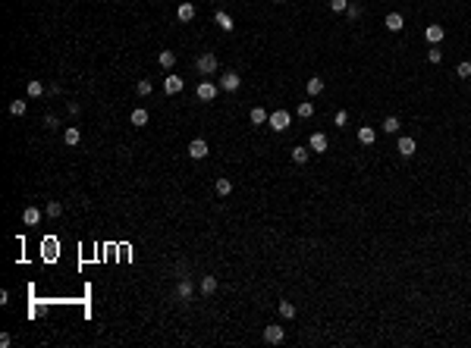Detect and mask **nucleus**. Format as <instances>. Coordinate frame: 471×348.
<instances>
[{
	"label": "nucleus",
	"mask_w": 471,
	"mask_h": 348,
	"mask_svg": "<svg viewBox=\"0 0 471 348\" xmlns=\"http://www.w3.org/2000/svg\"><path fill=\"white\" fill-rule=\"evenodd\" d=\"M195 72H201V76H217V72H220V60H217L214 53H201V57L195 60Z\"/></svg>",
	"instance_id": "f257e3e1"
},
{
	"label": "nucleus",
	"mask_w": 471,
	"mask_h": 348,
	"mask_svg": "<svg viewBox=\"0 0 471 348\" xmlns=\"http://www.w3.org/2000/svg\"><path fill=\"white\" fill-rule=\"evenodd\" d=\"M267 123H270V129H274V132H286L289 123H292V116H289V110H274Z\"/></svg>",
	"instance_id": "f03ea898"
},
{
	"label": "nucleus",
	"mask_w": 471,
	"mask_h": 348,
	"mask_svg": "<svg viewBox=\"0 0 471 348\" xmlns=\"http://www.w3.org/2000/svg\"><path fill=\"white\" fill-rule=\"evenodd\" d=\"M189 157H192V160H204V157H208V142H204V138H192Z\"/></svg>",
	"instance_id": "7ed1b4c3"
},
{
	"label": "nucleus",
	"mask_w": 471,
	"mask_h": 348,
	"mask_svg": "<svg viewBox=\"0 0 471 348\" xmlns=\"http://www.w3.org/2000/svg\"><path fill=\"white\" fill-rule=\"evenodd\" d=\"M283 326H276V323H270V326H264V342H270V345H280L283 342Z\"/></svg>",
	"instance_id": "20e7f679"
},
{
	"label": "nucleus",
	"mask_w": 471,
	"mask_h": 348,
	"mask_svg": "<svg viewBox=\"0 0 471 348\" xmlns=\"http://www.w3.org/2000/svg\"><path fill=\"white\" fill-rule=\"evenodd\" d=\"M217 91H220V88H217L214 82H201V85L195 88V97H198V100H214Z\"/></svg>",
	"instance_id": "39448f33"
},
{
	"label": "nucleus",
	"mask_w": 471,
	"mask_h": 348,
	"mask_svg": "<svg viewBox=\"0 0 471 348\" xmlns=\"http://www.w3.org/2000/svg\"><path fill=\"white\" fill-rule=\"evenodd\" d=\"M239 85H242V79L236 72H223L220 76V91H239Z\"/></svg>",
	"instance_id": "423d86ee"
},
{
	"label": "nucleus",
	"mask_w": 471,
	"mask_h": 348,
	"mask_svg": "<svg viewBox=\"0 0 471 348\" xmlns=\"http://www.w3.org/2000/svg\"><path fill=\"white\" fill-rule=\"evenodd\" d=\"M383 25H387V32H402L406 29V19H402V13H387Z\"/></svg>",
	"instance_id": "0eeeda50"
},
{
	"label": "nucleus",
	"mask_w": 471,
	"mask_h": 348,
	"mask_svg": "<svg viewBox=\"0 0 471 348\" xmlns=\"http://www.w3.org/2000/svg\"><path fill=\"white\" fill-rule=\"evenodd\" d=\"M308 148H311V151H317V154H324V151H327V148H330V142H327V135H324V132H314V135H311V138H308Z\"/></svg>",
	"instance_id": "6e6552de"
},
{
	"label": "nucleus",
	"mask_w": 471,
	"mask_h": 348,
	"mask_svg": "<svg viewBox=\"0 0 471 348\" xmlns=\"http://www.w3.org/2000/svg\"><path fill=\"white\" fill-rule=\"evenodd\" d=\"M182 88H185L182 76H167V79H163V91H167V95H179Z\"/></svg>",
	"instance_id": "1a4fd4ad"
},
{
	"label": "nucleus",
	"mask_w": 471,
	"mask_h": 348,
	"mask_svg": "<svg viewBox=\"0 0 471 348\" xmlns=\"http://www.w3.org/2000/svg\"><path fill=\"white\" fill-rule=\"evenodd\" d=\"M424 38H427L430 44H440L443 38H446V29H443V25H427V29H424Z\"/></svg>",
	"instance_id": "9d476101"
},
{
	"label": "nucleus",
	"mask_w": 471,
	"mask_h": 348,
	"mask_svg": "<svg viewBox=\"0 0 471 348\" xmlns=\"http://www.w3.org/2000/svg\"><path fill=\"white\" fill-rule=\"evenodd\" d=\"M192 295H195V285H192L189 279H179V285H176V298H179V301H192Z\"/></svg>",
	"instance_id": "9b49d317"
},
{
	"label": "nucleus",
	"mask_w": 471,
	"mask_h": 348,
	"mask_svg": "<svg viewBox=\"0 0 471 348\" xmlns=\"http://www.w3.org/2000/svg\"><path fill=\"white\" fill-rule=\"evenodd\" d=\"M176 16H179V22H192V19H195V3H189V0H185V3H179Z\"/></svg>",
	"instance_id": "f8f14e48"
},
{
	"label": "nucleus",
	"mask_w": 471,
	"mask_h": 348,
	"mask_svg": "<svg viewBox=\"0 0 471 348\" xmlns=\"http://www.w3.org/2000/svg\"><path fill=\"white\" fill-rule=\"evenodd\" d=\"M396 151L402 154V157H412V154L418 151V144H415V138H399V144H396Z\"/></svg>",
	"instance_id": "ddd939ff"
},
{
	"label": "nucleus",
	"mask_w": 471,
	"mask_h": 348,
	"mask_svg": "<svg viewBox=\"0 0 471 348\" xmlns=\"http://www.w3.org/2000/svg\"><path fill=\"white\" fill-rule=\"evenodd\" d=\"M22 223H25V226H38V223H41V210H38V207H25Z\"/></svg>",
	"instance_id": "4468645a"
},
{
	"label": "nucleus",
	"mask_w": 471,
	"mask_h": 348,
	"mask_svg": "<svg viewBox=\"0 0 471 348\" xmlns=\"http://www.w3.org/2000/svg\"><path fill=\"white\" fill-rule=\"evenodd\" d=\"M295 116L298 119H311L314 116V104H311V100H302V104L295 107Z\"/></svg>",
	"instance_id": "2eb2a0df"
},
{
	"label": "nucleus",
	"mask_w": 471,
	"mask_h": 348,
	"mask_svg": "<svg viewBox=\"0 0 471 348\" xmlns=\"http://www.w3.org/2000/svg\"><path fill=\"white\" fill-rule=\"evenodd\" d=\"M358 142H361V144H374L377 142V132L371 129V126H361V129H358Z\"/></svg>",
	"instance_id": "dca6fc26"
},
{
	"label": "nucleus",
	"mask_w": 471,
	"mask_h": 348,
	"mask_svg": "<svg viewBox=\"0 0 471 348\" xmlns=\"http://www.w3.org/2000/svg\"><path fill=\"white\" fill-rule=\"evenodd\" d=\"M248 119H251V126H264L270 116H267V110H264V107H255V110L248 113Z\"/></svg>",
	"instance_id": "f3484780"
},
{
	"label": "nucleus",
	"mask_w": 471,
	"mask_h": 348,
	"mask_svg": "<svg viewBox=\"0 0 471 348\" xmlns=\"http://www.w3.org/2000/svg\"><path fill=\"white\" fill-rule=\"evenodd\" d=\"M380 129L387 132V135H396V132L402 129V123H399V119H396V116H387V119H383V126H380Z\"/></svg>",
	"instance_id": "a211bd4d"
},
{
	"label": "nucleus",
	"mask_w": 471,
	"mask_h": 348,
	"mask_svg": "<svg viewBox=\"0 0 471 348\" xmlns=\"http://www.w3.org/2000/svg\"><path fill=\"white\" fill-rule=\"evenodd\" d=\"M321 91H324V79H321V76H311V79H308V95L317 97Z\"/></svg>",
	"instance_id": "6ab92c4d"
},
{
	"label": "nucleus",
	"mask_w": 471,
	"mask_h": 348,
	"mask_svg": "<svg viewBox=\"0 0 471 348\" xmlns=\"http://www.w3.org/2000/svg\"><path fill=\"white\" fill-rule=\"evenodd\" d=\"M214 22L220 25L223 32H233V19H229V13H223V10H220V13H217V16H214Z\"/></svg>",
	"instance_id": "aec40b11"
},
{
	"label": "nucleus",
	"mask_w": 471,
	"mask_h": 348,
	"mask_svg": "<svg viewBox=\"0 0 471 348\" xmlns=\"http://www.w3.org/2000/svg\"><path fill=\"white\" fill-rule=\"evenodd\" d=\"M157 63H161L163 69H173V63H176V53H173V50H161V57H157Z\"/></svg>",
	"instance_id": "412c9836"
},
{
	"label": "nucleus",
	"mask_w": 471,
	"mask_h": 348,
	"mask_svg": "<svg viewBox=\"0 0 471 348\" xmlns=\"http://www.w3.org/2000/svg\"><path fill=\"white\" fill-rule=\"evenodd\" d=\"M217 292V276H204L201 279V295H214Z\"/></svg>",
	"instance_id": "4be33fe9"
},
{
	"label": "nucleus",
	"mask_w": 471,
	"mask_h": 348,
	"mask_svg": "<svg viewBox=\"0 0 471 348\" xmlns=\"http://www.w3.org/2000/svg\"><path fill=\"white\" fill-rule=\"evenodd\" d=\"M214 189H217V195H220V198H227L229 195V191H233V182H229V179H217V185H214Z\"/></svg>",
	"instance_id": "5701e85b"
},
{
	"label": "nucleus",
	"mask_w": 471,
	"mask_h": 348,
	"mask_svg": "<svg viewBox=\"0 0 471 348\" xmlns=\"http://www.w3.org/2000/svg\"><path fill=\"white\" fill-rule=\"evenodd\" d=\"M280 317L283 320H292L295 317V304H292V301H280Z\"/></svg>",
	"instance_id": "b1692460"
},
{
	"label": "nucleus",
	"mask_w": 471,
	"mask_h": 348,
	"mask_svg": "<svg viewBox=\"0 0 471 348\" xmlns=\"http://www.w3.org/2000/svg\"><path fill=\"white\" fill-rule=\"evenodd\" d=\"M79 138H82V135H79V129H76V126H69V129L63 132V142L69 144V148H72V144H79Z\"/></svg>",
	"instance_id": "393cba45"
},
{
	"label": "nucleus",
	"mask_w": 471,
	"mask_h": 348,
	"mask_svg": "<svg viewBox=\"0 0 471 348\" xmlns=\"http://www.w3.org/2000/svg\"><path fill=\"white\" fill-rule=\"evenodd\" d=\"M132 126H148V110H132Z\"/></svg>",
	"instance_id": "a878e982"
},
{
	"label": "nucleus",
	"mask_w": 471,
	"mask_h": 348,
	"mask_svg": "<svg viewBox=\"0 0 471 348\" xmlns=\"http://www.w3.org/2000/svg\"><path fill=\"white\" fill-rule=\"evenodd\" d=\"M308 154H311V148H292V160L295 163H308Z\"/></svg>",
	"instance_id": "bb28decb"
},
{
	"label": "nucleus",
	"mask_w": 471,
	"mask_h": 348,
	"mask_svg": "<svg viewBox=\"0 0 471 348\" xmlns=\"http://www.w3.org/2000/svg\"><path fill=\"white\" fill-rule=\"evenodd\" d=\"M60 213H63V204H60V201H48V217L57 220Z\"/></svg>",
	"instance_id": "cd10ccee"
},
{
	"label": "nucleus",
	"mask_w": 471,
	"mask_h": 348,
	"mask_svg": "<svg viewBox=\"0 0 471 348\" xmlns=\"http://www.w3.org/2000/svg\"><path fill=\"white\" fill-rule=\"evenodd\" d=\"M455 76H459V79H471V63H468V60H462V63L455 66Z\"/></svg>",
	"instance_id": "c85d7f7f"
},
{
	"label": "nucleus",
	"mask_w": 471,
	"mask_h": 348,
	"mask_svg": "<svg viewBox=\"0 0 471 348\" xmlns=\"http://www.w3.org/2000/svg\"><path fill=\"white\" fill-rule=\"evenodd\" d=\"M44 95V85L41 82H29V97H41Z\"/></svg>",
	"instance_id": "c756f323"
},
{
	"label": "nucleus",
	"mask_w": 471,
	"mask_h": 348,
	"mask_svg": "<svg viewBox=\"0 0 471 348\" xmlns=\"http://www.w3.org/2000/svg\"><path fill=\"white\" fill-rule=\"evenodd\" d=\"M151 91H154V85H151L148 79H142V82H138V95H142V97H148Z\"/></svg>",
	"instance_id": "7c9ffc66"
},
{
	"label": "nucleus",
	"mask_w": 471,
	"mask_h": 348,
	"mask_svg": "<svg viewBox=\"0 0 471 348\" xmlns=\"http://www.w3.org/2000/svg\"><path fill=\"white\" fill-rule=\"evenodd\" d=\"M330 10H333V13H346L349 10V0H330Z\"/></svg>",
	"instance_id": "2f4dec72"
},
{
	"label": "nucleus",
	"mask_w": 471,
	"mask_h": 348,
	"mask_svg": "<svg viewBox=\"0 0 471 348\" xmlns=\"http://www.w3.org/2000/svg\"><path fill=\"white\" fill-rule=\"evenodd\" d=\"M10 113H13V116H22V113H25V100H13V104H10Z\"/></svg>",
	"instance_id": "473e14b6"
},
{
	"label": "nucleus",
	"mask_w": 471,
	"mask_h": 348,
	"mask_svg": "<svg viewBox=\"0 0 471 348\" xmlns=\"http://www.w3.org/2000/svg\"><path fill=\"white\" fill-rule=\"evenodd\" d=\"M427 60H430V63H440V60H443V50H440V47L434 44V47L427 50Z\"/></svg>",
	"instance_id": "72a5a7b5"
},
{
	"label": "nucleus",
	"mask_w": 471,
	"mask_h": 348,
	"mask_svg": "<svg viewBox=\"0 0 471 348\" xmlns=\"http://www.w3.org/2000/svg\"><path fill=\"white\" fill-rule=\"evenodd\" d=\"M361 16V6H355V3H349V19H358Z\"/></svg>",
	"instance_id": "f704fd0d"
},
{
	"label": "nucleus",
	"mask_w": 471,
	"mask_h": 348,
	"mask_svg": "<svg viewBox=\"0 0 471 348\" xmlns=\"http://www.w3.org/2000/svg\"><path fill=\"white\" fill-rule=\"evenodd\" d=\"M333 119H336V126H346V123H349V116H346V110H340V113H336V116H333Z\"/></svg>",
	"instance_id": "c9c22d12"
},
{
	"label": "nucleus",
	"mask_w": 471,
	"mask_h": 348,
	"mask_svg": "<svg viewBox=\"0 0 471 348\" xmlns=\"http://www.w3.org/2000/svg\"><path fill=\"white\" fill-rule=\"evenodd\" d=\"M274 3H286V0H274Z\"/></svg>",
	"instance_id": "e433bc0d"
}]
</instances>
